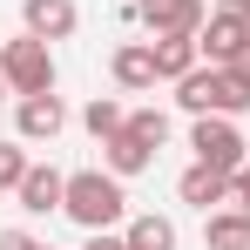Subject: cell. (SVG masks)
I'll use <instances>...</instances> for the list:
<instances>
[{
    "mask_svg": "<svg viewBox=\"0 0 250 250\" xmlns=\"http://www.w3.org/2000/svg\"><path fill=\"white\" fill-rule=\"evenodd\" d=\"M230 75H237V82H250V47L237 54V61H230Z\"/></svg>",
    "mask_w": 250,
    "mask_h": 250,
    "instance_id": "603a6c76",
    "label": "cell"
},
{
    "mask_svg": "<svg viewBox=\"0 0 250 250\" xmlns=\"http://www.w3.org/2000/svg\"><path fill=\"white\" fill-rule=\"evenodd\" d=\"M21 176H27V149L21 142H0V189H21Z\"/></svg>",
    "mask_w": 250,
    "mask_h": 250,
    "instance_id": "ac0fdd59",
    "label": "cell"
},
{
    "mask_svg": "<svg viewBox=\"0 0 250 250\" xmlns=\"http://www.w3.org/2000/svg\"><path fill=\"white\" fill-rule=\"evenodd\" d=\"M7 95H14V88H7V75H0V102H7Z\"/></svg>",
    "mask_w": 250,
    "mask_h": 250,
    "instance_id": "cb8c5ba5",
    "label": "cell"
},
{
    "mask_svg": "<svg viewBox=\"0 0 250 250\" xmlns=\"http://www.w3.org/2000/svg\"><path fill=\"white\" fill-rule=\"evenodd\" d=\"M21 21H27V34H41V41H68L75 34V0H21Z\"/></svg>",
    "mask_w": 250,
    "mask_h": 250,
    "instance_id": "8fae6325",
    "label": "cell"
},
{
    "mask_svg": "<svg viewBox=\"0 0 250 250\" xmlns=\"http://www.w3.org/2000/svg\"><path fill=\"white\" fill-rule=\"evenodd\" d=\"M82 122H88V135H95V142H108V135H115V128L128 122V108L115 102V95H95V102L82 108Z\"/></svg>",
    "mask_w": 250,
    "mask_h": 250,
    "instance_id": "2e32d148",
    "label": "cell"
},
{
    "mask_svg": "<svg viewBox=\"0 0 250 250\" xmlns=\"http://www.w3.org/2000/svg\"><path fill=\"white\" fill-rule=\"evenodd\" d=\"M82 250H128V237H122V230H88Z\"/></svg>",
    "mask_w": 250,
    "mask_h": 250,
    "instance_id": "ffe728a7",
    "label": "cell"
},
{
    "mask_svg": "<svg viewBox=\"0 0 250 250\" xmlns=\"http://www.w3.org/2000/svg\"><path fill=\"white\" fill-rule=\"evenodd\" d=\"M230 203H237V209H244V216H250V163L237 169V176H230Z\"/></svg>",
    "mask_w": 250,
    "mask_h": 250,
    "instance_id": "44dd1931",
    "label": "cell"
},
{
    "mask_svg": "<svg viewBox=\"0 0 250 250\" xmlns=\"http://www.w3.org/2000/svg\"><path fill=\"white\" fill-rule=\"evenodd\" d=\"M176 108L196 122V115H244L250 108V82H237L230 68H209V61H196L183 82H176Z\"/></svg>",
    "mask_w": 250,
    "mask_h": 250,
    "instance_id": "7a4b0ae2",
    "label": "cell"
},
{
    "mask_svg": "<svg viewBox=\"0 0 250 250\" xmlns=\"http://www.w3.org/2000/svg\"><path fill=\"white\" fill-rule=\"evenodd\" d=\"M196 47H203V61H209V68H230V61L250 47V21H237V14H216V7H209V21H203V34H196Z\"/></svg>",
    "mask_w": 250,
    "mask_h": 250,
    "instance_id": "52a82bcc",
    "label": "cell"
},
{
    "mask_svg": "<svg viewBox=\"0 0 250 250\" xmlns=\"http://www.w3.org/2000/svg\"><path fill=\"white\" fill-rule=\"evenodd\" d=\"M156 163V149H149V142H142V135H135V128H115V135H108V142H102V169H115V176H142V169Z\"/></svg>",
    "mask_w": 250,
    "mask_h": 250,
    "instance_id": "7c38bea8",
    "label": "cell"
},
{
    "mask_svg": "<svg viewBox=\"0 0 250 250\" xmlns=\"http://www.w3.org/2000/svg\"><path fill=\"white\" fill-rule=\"evenodd\" d=\"M203 244H209V250H250V216H244L237 203L209 209V223H203Z\"/></svg>",
    "mask_w": 250,
    "mask_h": 250,
    "instance_id": "4fadbf2b",
    "label": "cell"
},
{
    "mask_svg": "<svg viewBox=\"0 0 250 250\" xmlns=\"http://www.w3.org/2000/svg\"><path fill=\"white\" fill-rule=\"evenodd\" d=\"M176 196H183L189 209H203V216H209V209L230 203V176H223V169H209V163H189L183 176H176Z\"/></svg>",
    "mask_w": 250,
    "mask_h": 250,
    "instance_id": "9c48e42d",
    "label": "cell"
},
{
    "mask_svg": "<svg viewBox=\"0 0 250 250\" xmlns=\"http://www.w3.org/2000/svg\"><path fill=\"white\" fill-rule=\"evenodd\" d=\"M122 237H128V250H176V223L156 216V209H142V216L122 223Z\"/></svg>",
    "mask_w": 250,
    "mask_h": 250,
    "instance_id": "9a60e30c",
    "label": "cell"
},
{
    "mask_svg": "<svg viewBox=\"0 0 250 250\" xmlns=\"http://www.w3.org/2000/svg\"><path fill=\"white\" fill-rule=\"evenodd\" d=\"M196 61H203L196 34H163V41H156V75H163V82H183Z\"/></svg>",
    "mask_w": 250,
    "mask_h": 250,
    "instance_id": "5bb4252c",
    "label": "cell"
},
{
    "mask_svg": "<svg viewBox=\"0 0 250 250\" xmlns=\"http://www.w3.org/2000/svg\"><path fill=\"white\" fill-rule=\"evenodd\" d=\"M0 75L14 95H47L54 88V54L41 34H21V41H0Z\"/></svg>",
    "mask_w": 250,
    "mask_h": 250,
    "instance_id": "277c9868",
    "label": "cell"
},
{
    "mask_svg": "<svg viewBox=\"0 0 250 250\" xmlns=\"http://www.w3.org/2000/svg\"><path fill=\"white\" fill-rule=\"evenodd\" d=\"M61 216H75L82 230H115L128 223V189L115 169H75L68 176V196H61Z\"/></svg>",
    "mask_w": 250,
    "mask_h": 250,
    "instance_id": "6da1fadb",
    "label": "cell"
},
{
    "mask_svg": "<svg viewBox=\"0 0 250 250\" xmlns=\"http://www.w3.org/2000/svg\"><path fill=\"white\" fill-rule=\"evenodd\" d=\"M128 14L149 27V41H163V34H203V21H209L203 0H135Z\"/></svg>",
    "mask_w": 250,
    "mask_h": 250,
    "instance_id": "5b68a950",
    "label": "cell"
},
{
    "mask_svg": "<svg viewBox=\"0 0 250 250\" xmlns=\"http://www.w3.org/2000/svg\"><path fill=\"white\" fill-rule=\"evenodd\" d=\"M14 128H21V142H54V135L68 128L61 95H54V88H47V95H14Z\"/></svg>",
    "mask_w": 250,
    "mask_h": 250,
    "instance_id": "8992f818",
    "label": "cell"
},
{
    "mask_svg": "<svg viewBox=\"0 0 250 250\" xmlns=\"http://www.w3.org/2000/svg\"><path fill=\"white\" fill-rule=\"evenodd\" d=\"M189 149H196V163L223 169V176H237L250 163V142H244V128H237V115H196L189 122Z\"/></svg>",
    "mask_w": 250,
    "mask_h": 250,
    "instance_id": "3957f363",
    "label": "cell"
},
{
    "mask_svg": "<svg viewBox=\"0 0 250 250\" xmlns=\"http://www.w3.org/2000/svg\"><path fill=\"white\" fill-rule=\"evenodd\" d=\"M108 68H115V82H122L128 95H142V88H156V82H163V75H156V41H122Z\"/></svg>",
    "mask_w": 250,
    "mask_h": 250,
    "instance_id": "30bf717a",
    "label": "cell"
},
{
    "mask_svg": "<svg viewBox=\"0 0 250 250\" xmlns=\"http://www.w3.org/2000/svg\"><path fill=\"white\" fill-rule=\"evenodd\" d=\"M0 250H54V244H41V237H27V230H0Z\"/></svg>",
    "mask_w": 250,
    "mask_h": 250,
    "instance_id": "d6986e66",
    "label": "cell"
},
{
    "mask_svg": "<svg viewBox=\"0 0 250 250\" xmlns=\"http://www.w3.org/2000/svg\"><path fill=\"white\" fill-rule=\"evenodd\" d=\"M14 196H21L27 216H54L61 196H68V176H61L54 163H27V176H21V189H14Z\"/></svg>",
    "mask_w": 250,
    "mask_h": 250,
    "instance_id": "ba28073f",
    "label": "cell"
},
{
    "mask_svg": "<svg viewBox=\"0 0 250 250\" xmlns=\"http://www.w3.org/2000/svg\"><path fill=\"white\" fill-rule=\"evenodd\" d=\"M122 128H135V135H142L149 149H163V142H169V115H163V108H135Z\"/></svg>",
    "mask_w": 250,
    "mask_h": 250,
    "instance_id": "e0dca14e",
    "label": "cell"
},
{
    "mask_svg": "<svg viewBox=\"0 0 250 250\" xmlns=\"http://www.w3.org/2000/svg\"><path fill=\"white\" fill-rule=\"evenodd\" d=\"M216 14H237V21H250V0H216Z\"/></svg>",
    "mask_w": 250,
    "mask_h": 250,
    "instance_id": "7402d4cb",
    "label": "cell"
}]
</instances>
